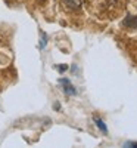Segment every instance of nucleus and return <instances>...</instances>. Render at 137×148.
Here are the masks:
<instances>
[{
    "label": "nucleus",
    "instance_id": "9",
    "mask_svg": "<svg viewBox=\"0 0 137 148\" xmlns=\"http://www.w3.org/2000/svg\"><path fill=\"white\" fill-rule=\"evenodd\" d=\"M37 2H39V3H44V2H46V0H37Z\"/></svg>",
    "mask_w": 137,
    "mask_h": 148
},
{
    "label": "nucleus",
    "instance_id": "1",
    "mask_svg": "<svg viewBox=\"0 0 137 148\" xmlns=\"http://www.w3.org/2000/svg\"><path fill=\"white\" fill-rule=\"evenodd\" d=\"M59 83L64 86L62 89H64V92H65L66 95H77V89L71 84V82H69L68 79H59Z\"/></svg>",
    "mask_w": 137,
    "mask_h": 148
},
{
    "label": "nucleus",
    "instance_id": "3",
    "mask_svg": "<svg viewBox=\"0 0 137 148\" xmlns=\"http://www.w3.org/2000/svg\"><path fill=\"white\" fill-rule=\"evenodd\" d=\"M124 25L127 28H137V16L127 15V18L124 19Z\"/></svg>",
    "mask_w": 137,
    "mask_h": 148
},
{
    "label": "nucleus",
    "instance_id": "7",
    "mask_svg": "<svg viewBox=\"0 0 137 148\" xmlns=\"http://www.w3.org/2000/svg\"><path fill=\"white\" fill-rule=\"evenodd\" d=\"M124 147H134V148H137V142L128 141V142H125V144H124Z\"/></svg>",
    "mask_w": 137,
    "mask_h": 148
},
{
    "label": "nucleus",
    "instance_id": "5",
    "mask_svg": "<svg viewBox=\"0 0 137 148\" xmlns=\"http://www.w3.org/2000/svg\"><path fill=\"white\" fill-rule=\"evenodd\" d=\"M40 34H41V40H40L39 47H40V49H44V47H46V43H47V34H46L44 31H41Z\"/></svg>",
    "mask_w": 137,
    "mask_h": 148
},
{
    "label": "nucleus",
    "instance_id": "6",
    "mask_svg": "<svg viewBox=\"0 0 137 148\" xmlns=\"http://www.w3.org/2000/svg\"><path fill=\"white\" fill-rule=\"evenodd\" d=\"M56 68L59 70V73H64L68 70V65H56Z\"/></svg>",
    "mask_w": 137,
    "mask_h": 148
},
{
    "label": "nucleus",
    "instance_id": "2",
    "mask_svg": "<svg viewBox=\"0 0 137 148\" xmlns=\"http://www.w3.org/2000/svg\"><path fill=\"white\" fill-rule=\"evenodd\" d=\"M64 3L71 10H78L81 8V0H64Z\"/></svg>",
    "mask_w": 137,
    "mask_h": 148
},
{
    "label": "nucleus",
    "instance_id": "8",
    "mask_svg": "<svg viewBox=\"0 0 137 148\" xmlns=\"http://www.w3.org/2000/svg\"><path fill=\"white\" fill-rule=\"evenodd\" d=\"M53 108H55L56 111H59V110H60V104H59V102H56V104L53 105Z\"/></svg>",
    "mask_w": 137,
    "mask_h": 148
},
{
    "label": "nucleus",
    "instance_id": "4",
    "mask_svg": "<svg viewBox=\"0 0 137 148\" xmlns=\"http://www.w3.org/2000/svg\"><path fill=\"white\" fill-rule=\"evenodd\" d=\"M94 121H96L97 127L100 129L103 133H108V127H106V125H105V121H103V120H100V119H94Z\"/></svg>",
    "mask_w": 137,
    "mask_h": 148
}]
</instances>
